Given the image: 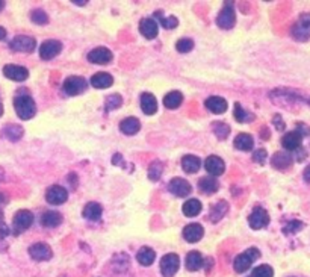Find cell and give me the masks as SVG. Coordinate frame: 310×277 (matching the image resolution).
Wrapping results in <instances>:
<instances>
[{"label":"cell","instance_id":"6da1fadb","mask_svg":"<svg viewBox=\"0 0 310 277\" xmlns=\"http://www.w3.org/2000/svg\"><path fill=\"white\" fill-rule=\"evenodd\" d=\"M14 109L17 112V115L22 120H31L35 112H37V106L35 102L31 96H19L14 99Z\"/></svg>","mask_w":310,"mask_h":277},{"label":"cell","instance_id":"7a4b0ae2","mask_svg":"<svg viewBox=\"0 0 310 277\" xmlns=\"http://www.w3.org/2000/svg\"><path fill=\"white\" fill-rule=\"evenodd\" d=\"M259 256H260V251H259L257 248H254V247L245 250L244 253H241L239 256H236V259H235V262H233L235 271H236V272H245V271L253 265V262H254L256 259H259Z\"/></svg>","mask_w":310,"mask_h":277},{"label":"cell","instance_id":"3957f363","mask_svg":"<svg viewBox=\"0 0 310 277\" xmlns=\"http://www.w3.org/2000/svg\"><path fill=\"white\" fill-rule=\"evenodd\" d=\"M292 37L296 41H307L310 38V13L299 16L292 28Z\"/></svg>","mask_w":310,"mask_h":277},{"label":"cell","instance_id":"277c9868","mask_svg":"<svg viewBox=\"0 0 310 277\" xmlns=\"http://www.w3.org/2000/svg\"><path fill=\"white\" fill-rule=\"evenodd\" d=\"M32 223H34V214L31 211L22 209V211L16 212L14 220H13V232H14V235L23 233L26 229L31 227Z\"/></svg>","mask_w":310,"mask_h":277},{"label":"cell","instance_id":"5b68a950","mask_svg":"<svg viewBox=\"0 0 310 277\" xmlns=\"http://www.w3.org/2000/svg\"><path fill=\"white\" fill-rule=\"evenodd\" d=\"M180 266V259L176 253H168L161 259V272L164 277H173Z\"/></svg>","mask_w":310,"mask_h":277},{"label":"cell","instance_id":"8992f818","mask_svg":"<svg viewBox=\"0 0 310 277\" xmlns=\"http://www.w3.org/2000/svg\"><path fill=\"white\" fill-rule=\"evenodd\" d=\"M37 47V41L32 37H26V35H19L11 41V49L16 52H22V53H31L34 52Z\"/></svg>","mask_w":310,"mask_h":277},{"label":"cell","instance_id":"52a82bcc","mask_svg":"<svg viewBox=\"0 0 310 277\" xmlns=\"http://www.w3.org/2000/svg\"><path fill=\"white\" fill-rule=\"evenodd\" d=\"M87 90V82L84 78H79V76H70L65 79L64 82V91L65 94L68 96H78L81 94L82 91Z\"/></svg>","mask_w":310,"mask_h":277},{"label":"cell","instance_id":"ba28073f","mask_svg":"<svg viewBox=\"0 0 310 277\" xmlns=\"http://www.w3.org/2000/svg\"><path fill=\"white\" fill-rule=\"evenodd\" d=\"M62 50V44L56 40H49V41H44L40 47V56L46 61L49 59H53L55 56H58Z\"/></svg>","mask_w":310,"mask_h":277},{"label":"cell","instance_id":"9c48e42d","mask_svg":"<svg viewBox=\"0 0 310 277\" xmlns=\"http://www.w3.org/2000/svg\"><path fill=\"white\" fill-rule=\"evenodd\" d=\"M248 223H250V226L254 230L263 229V227H266L269 224V215H268V212L263 207H256L251 212V215L248 218Z\"/></svg>","mask_w":310,"mask_h":277},{"label":"cell","instance_id":"30bf717a","mask_svg":"<svg viewBox=\"0 0 310 277\" xmlns=\"http://www.w3.org/2000/svg\"><path fill=\"white\" fill-rule=\"evenodd\" d=\"M112 52L106 47H97L94 50H91L88 53V61L93 64H99V65H105L109 64L112 61Z\"/></svg>","mask_w":310,"mask_h":277},{"label":"cell","instance_id":"8fae6325","mask_svg":"<svg viewBox=\"0 0 310 277\" xmlns=\"http://www.w3.org/2000/svg\"><path fill=\"white\" fill-rule=\"evenodd\" d=\"M4 75L5 78L11 79V81H16V82H23L28 79L29 76V72L28 68L22 67V65H14V64H8L4 67Z\"/></svg>","mask_w":310,"mask_h":277},{"label":"cell","instance_id":"7c38bea8","mask_svg":"<svg viewBox=\"0 0 310 277\" xmlns=\"http://www.w3.org/2000/svg\"><path fill=\"white\" fill-rule=\"evenodd\" d=\"M68 198V192L65 188L59 186V185H53L47 189L46 192V200L50 204H62L64 201H67Z\"/></svg>","mask_w":310,"mask_h":277},{"label":"cell","instance_id":"4fadbf2b","mask_svg":"<svg viewBox=\"0 0 310 277\" xmlns=\"http://www.w3.org/2000/svg\"><path fill=\"white\" fill-rule=\"evenodd\" d=\"M29 254L34 260H38V262H43V260H49L53 253H52V248L47 245V244H43V242H38V244H34L29 247Z\"/></svg>","mask_w":310,"mask_h":277},{"label":"cell","instance_id":"5bb4252c","mask_svg":"<svg viewBox=\"0 0 310 277\" xmlns=\"http://www.w3.org/2000/svg\"><path fill=\"white\" fill-rule=\"evenodd\" d=\"M236 23V14H235V10L231 8V5H228L227 8H224L218 19H216V25L221 28V29H231Z\"/></svg>","mask_w":310,"mask_h":277},{"label":"cell","instance_id":"9a60e30c","mask_svg":"<svg viewBox=\"0 0 310 277\" xmlns=\"http://www.w3.org/2000/svg\"><path fill=\"white\" fill-rule=\"evenodd\" d=\"M168 189H170V192H173L174 195H177V197H186L189 192H191V183L188 182V180H185V179H182V177H174L171 182H170V185H168Z\"/></svg>","mask_w":310,"mask_h":277},{"label":"cell","instance_id":"2e32d148","mask_svg":"<svg viewBox=\"0 0 310 277\" xmlns=\"http://www.w3.org/2000/svg\"><path fill=\"white\" fill-rule=\"evenodd\" d=\"M139 32L147 40H153L158 37V22L154 19H144L139 23Z\"/></svg>","mask_w":310,"mask_h":277},{"label":"cell","instance_id":"e0dca14e","mask_svg":"<svg viewBox=\"0 0 310 277\" xmlns=\"http://www.w3.org/2000/svg\"><path fill=\"white\" fill-rule=\"evenodd\" d=\"M301 141H302V136L293 130V132H287L283 138H281V144L286 150H290V152H295L301 147Z\"/></svg>","mask_w":310,"mask_h":277},{"label":"cell","instance_id":"ac0fdd59","mask_svg":"<svg viewBox=\"0 0 310 277\" xmlns=\"http://www.w3.org/2000/svg\"><path fill=\"white\" fill-rule=\"evenodd\" d=\"M204 168L207 170V173H210L212 176H221L224 173V161L218 156H209L204 161Z\"/></svg>","mask_w":310,"mask_h":277},{"label":"cell","instance_id":"d6986e66","mask_svg":"<svg viewBox=\"0 0 310 277\" xmlns=\"http://www.w3.org/2000/svg\"><path fill=\"white\" fill-rule=\"evenodd\" d=\"M203 227L198 224V223H192V224H188L185 229H183V238L188 241V242H198L201 238H203Z\"/></svg>","mask_w":310,"mask_h":277},{"label":"cell","instance_id":"ffe728a7","mask_svg":"<svg viewBox=\"0 0 310 277\" xmlns=\"http://www.w3.org/2000/svg\"><path fill=\"white\" fill-rule=\"evenodd\" d=\"M141 108H142V112L145 115H153L158 111V102H156L154 96L150 93H144L141 96Z\"/></svg>","mask_w":310,"mask_h":277},{"label":"cell","instance_id":"44dd1931","mask_svg":"<svg viewBox=\"0 0 310 277\" xmlns=\"http://www.w3.org/2000/svg\"><path fill=\"white\" fill-rule=\"evenodd\" d=\"M206 108L212 114H224L227 111V100L222 97H209L206 100Z\"/></svg>","mask_w":310,"mask_h":277},{"label":"cell","instance_id":"7402d4cb","mask_svg":"<svg viewBox=\"0 0 310 277\" xmlns=\"http://www.w3.org/2000/svg\"><path fill=\"white\" fill-rule=\"evenodd\" d=\"M292 162H293L292 156L287 155V153H283V152L275 153V155L272 156V159H271L272 167L277 168V170H286V168H289V167L292 165Z\"/></svg>","mask_w":310,"mask_h":277},{"label":"cell","instance_id":"603a6c76","mask_svg":"<svg viewBox=\"0 0 310 277\" xmlns=\"http://www.w3.org/2000/svg\"><path fill=\"white\" fill-rule=\"evenodd\" d=\"M120 129L124 135H135L139 132L141 129V123L138 118L135 117H129V118H124L120 124Z\"/></svg>","mask_w":310,"mask_h":277},{"label":"cell","instance_id":"cb8c5ba5","mask_svg":"<svg viewBox=\"0 0 310 277\" xmlns=\"http://www.w3.org/2000/svg\"><path fill=\"white\" fill-rule=\"evenodd\" d=\"M114 84V78L108 73H97L91 78V85L94 88L103 90V88H109Z\"/></svg>","mask_w":310,"mask_h":277},{"label":"cell","instance_id":"d4e9b609","mask_svg":"<svg viewBox=\"0 0 310 277\" xmlns=\"http://www.w3.org/2000/svg\"><path fill=\"white\" fill-rule=\"evenodd\" d=\"M218 188H219V183H218V180H215V177H203L198 180V189L201 192H204L206 195L216 192Z\"/></svg>","mask_w":310,"mask_h":277},{"label":"cell","instance_id":"484cf974","mask_svg":"<svg viewBox=\"0 0 310 277\" xmlns=\"http://www.w3.org/2000/svg\"><path fill=\"white\" fill-rule=\"evenodd\" d=\"M200 167H201V161H200V158L192 156V155L183 156V159H182V168H183L186 173L194 174V173H197V171L200 170Z\"/></svg>","mask_w":310,"mask_h":277},{"label":"cell","instance_id":"4316f807","mask_svg":"<svg viewBox=\"0 0 310 277\" xmlns=\"http://www.w3.org/2000/svg\"><path fill=\"white\" fill-rule=\"evenodd\" d=\"M62 223V215L55 211H47L41 215V224L46 227H56Z\"/></svg>","mask_w":310,"mask_h":277},{"label":"cell","instance_id":"83f0119b","mask_svg":"<svg viewBox=\"0 0 310 277\" xmlns=\"http://www.w3.org/2000/svg\"><path fill=\"white\" fill-rule=\"evenodd\" d=\"M154 257H156V253H154V250L150 248V247H142V248H139V251H138V254H136V259H138V262H139L142 266H150V265L154 262Z\"/></svg>","mask_w":310,"mask_h":277},{"label":"cell","instance_id":"f1b7e54d","mask_svg":"<svg viewBox=\"0 0 310 277\" xmlns=\"http://www.w3.org/2000/svg\"><path fill=\"white\" fill-rule=\"evenodd\" d=\"M254 146V141H253V136L248 135V133H239L236 138H235V147L238 150H242V152H250Z\"/></svg>","mask_w":310,"mask_h":277},{"label":"cell","instance_id":"f546056e","mask_svg":"<svg viewBox=\"0 0 310 277\" xmlns=\"http://www.w3.org/2000/svg\"><path fill=\"white\" fill-rule=\"evenodd\" d=\"M102 212H103L102 206H100L99 203H94V201L88 203V204L84 207V217H85L87 220H91V221H97V220H100Z\"/></svg>","mask_w":310,"mask_h":277},{"label":"cell","instance_id":"4dcf8cb0","mask_svg":"<svg viewBox=\"0 0 310 277\" xmlns=\"http://www.w3.org/2000/svg\"><path fill=\"white\" fill-rule=\"evenodd\" d=\"M227 211H228V204H227L224 200L218 201V203H216L215 206H212V209H210V214H209L210 221H212V223L219 221V220L227 214Z\"/></svg>","mask_w":310,"mask_h":277},{"label":"cell","instance_id":"1f68e13d","mask_svg":"<svg viewBox=\"0 0 310 277\" xmlns=\"http://www.w3.org/2000/svg\"><path fill=\"white\" fill-rule=\"evenodd\" d=\"M182 102H183V96L179 91H171L164 97V105L168 109H177L182 105Z\"/></svg>","mask_w":310,"mask_h":277},{"label":"cell","instance_id":"d6a6232c","mask_svg":"<svg viewBox=\"0 0 310 277\" xmlns=\"http://www.w3.org/2000/svg\"><path fill=\"white\" fill-rule=\"evenodd\" d=\"M203 256L198 251H191L186 256V268L189 271H197L203 266Z\"/></svg>","mask_w":310,"mask_h":277},{"label":"cell","instance_id":"836d02e7","mask_svg":"<svg viewBox=\"0 0 310 277\" xmlns=\"http://www.w3.org/2000/svg\"><path fill=\"white\" fill-rule=\"evenodd\" d=\"M182 211H183V214L186 217H195V215H198L201 212V203L197 198H191V200L185 201Z\"/></svg>","mask_w":310,"mask_h":277},{"label":"cell","instance_id":"e575fe53","mask_svg":"<svg viewBox=\"0 0 310 277\" xmlns=\"http://www.w3.org/2000/svg\"><path fill=\"white\" fill-rule=\"evenodd\" d=\"M130 265V259L126 253H118L114 260H112V268L114 271H118V272H124Z\"/></svg>","mask_w":310,"mask_h":277},{"label":"cell","instance_id":"d590c367","mask_svg":"<svg viewBox=\"0 0 310 277\" xmlns=\"http://www.w3.org/2000/svg\"><path fill=\"white\" fill-rule=\"evenodd\" d=\"M4 135L11 141H19L23 136V129L19 124H8L4 127Z\"/></svg>","mask_w":310,"mask_h":277},{"label":"cell","instance_id":"8d00e7d4","mask_svg":"<svg viewBox=\"0 0 310 277\" xmlns=\"http://www.w3.org/2000/svg\"><path fill=\"white\" fill-rule=\"evenodd\" d=\"M154 17L159 20V23H162V26H164L165 29H174V28H177V25H179V20H177L176 17H173V16H170V17H162V13H161V11H158ZM156 19H154V20H156Z\"/></svg>","mask_w":310,"mask_h":277},{"label":"cell","instance_id":"74e56055","mask_svg":"<svg viewBox=\"0 0 310 277\" xmlns=\"http://www.w3.org/2000/svg\"><path fill=\"white\" fill-rule=\"evenodd\" d=\"M162 171H164V165H162V162H159V161L151 162V164H150V168H148V179L153 180V182L159 180Z\"/></svg>","mask_w":310,"mask_h":277},{"label":"cell","instance_id":"f35d334b","mask_svg":"<svg viewBox=\"0 0 310 277\" xmlns=\"http://www.w3.org/2000/svg\"><path fill=\"white\" fill-rule=\"evenodd\" d=\"M121 105H123V99H121V96H118V94H111V96H108V99H106V102H105V108H106L108 111H114V109L120 108Z\"/></svg>","mask_w":310,"mask_h":277},{"label":"cell","instance_id":"ab89813d","mask_svg":"<svg viewBox=\"0 0 310 277\" xmlns=\"http://www.w3.org/2000/svg\"><path fill=\"white\" fill-rule=\"evenodd\" d=\"M251 277H274V269L269 265H259L253 269Z\"/></svg>","mask_w":310,"mask_h":277},{"label":"cell","instance_id":"60d3db41","mask_svg":"<svg viewBox=\"0 0 310 277\" xmlns=\"http://www.w3.org/2000/svg\"><path fill=\"white\" fill-rule=\"evenodd\" d=\"M233 114H235L236 121H239V123H245V121H251V120H253V115L247 114L239 103L235 105V112H233Z\"/></svg>","mask_w":310,"mask_h":277},{"label":"cell","instance_id":"b9f144b4","mask_svg":"<svg viewBox=\"0 0 310 277\" xmlns=\"http://www.w3.org/2000/svg\"><path fill=\"white\" fill-rule=\"evenodd\" d=\"M213 133L218 140H225L230 133V127L224 123H215L213 124Z\"/></svg>","mask_w":310,"mask_h":277},{"label":"cell","instance_id":"7bdbcfd3","mask_svg":"<svg viewBox=\"0 0 310 277\" xmlns=\"http://www.w3.org/2000/svg\"><path fill=\"white\" fill-rule=\"evenodd\" d=\"M31 19H32V22L37 23V25H47V22H49V17H47V14H46L43 10H35V11H32Z\"/></svg>","mask_w":310,"mask_h":277},{"label":"cell","instance_id":"ee69618b","mask_svg":"<svg viewBox=\"0 0 310 277\" xmlns=\"http://www.w3.org/2000/svg\"><path fill=\"white\" fill-rule=\"evenodd\" d=\"M176 49H177V52H180V53H188V52H191V50L194 49V41L189 40V38H183V40L177 41Z\"/></svg>","mask_w":310,"mask_h":277},{"label":"cell","instance_id":"f6af8a7d","mask_svg":"<svg viewBox=\"0 0 310 277\" xmlns=\"http://www.w3.org/2000/svg\"><path fill=\"white\" fill-rule=\"evenodd\" d=\"M302 227H304V224H302L301 221L293 220V221H290V223H287V224L284 226L283 232H284L286 235H290V233H296V232H299Z\"/></svg>","mask_w":310,"mask_h":277},{"label":"cell","instance_id":"bcb514c9","mask_svg":"<svg viewBox=\"0 0 310 277\" xmlns=\"http://www.w3.org/2000/svg\"><path fill=\"white\" fill-rule=\"evenodd\" d=\"M266 150L265 149H259V150H256L254 152V155H253V159H254V162H257L259 165H263L265 164V161H266Z\"/></svg>","mask_w":310,"mask_h":277},{"label":"cell","instance_id":"7dc6e473","mask_svg":"<svg viewBox=\"0 0 310 277\" xmlns=\"http://www.w3.org/2000/svg\"><path fill=\"white\" fill-rule=\"evenodd\" d=\"M296 132H298L301 136H308V135H310V127L305 126V124H302V123H299V124L296 126Z\"/></svg>","mask_w":310,"mask_h":277},{"label":"cell","instance_id":"c3c4849f","mask_svg":"<svg viewBox=\"0 0 310 277\" xmlns=\"http://www.w3.org/2000/svg\"><path fill=\"white\" fill-rule=\"evenodd\" d=\"M10 235V227L2 221V220H0V241H2L5 236H8Z\"/></svg>","mask_w":310,"mask_h":277},{"label":"cell","instance_id":"681fc988","mask_svg":"<svg viewBox=\"0 0 310 277\" xmlns=\"http://www.w3.org/2000/svg\"><path fill=\"white\" fill-rule=\"evenodd\" d=\"M274 124L277 126V129H278V130H283V129H284V123L281 121L280 115H275V117H274Z\"/></svg>","mask_w":310,"mask_h":277},{"label":"cell","instance_id":"f907efd6","mask_svg":"<svg viewBox=\"0 0 310 277\" xmlns=\"http://www.w3.org/2000/svg\"><path fill=\"white\" fill-rule=\"evenodd\" d=\"M304 180H305L307 183H310V165L304 170Z\"/></svg>","mask_w":310,"mask_h":277},{"label":"cell","instance_id":"816d5d0a","mask_svg":"<svg viewBox=\"0 0 310 277\" xmlns=\"http://www.w3.org/2000/svg\"><path fill=\"white\" fill-rule=\"evenodd\" d=\"M7 201H8V197L4 192H0V204H5Z\"/></svg>","mask_w":310,"mask_h":277},{"label":"cell","instance_id":"f5cc1de1","mask_svg":"<svg viewBox=\"0 0 310 277\" xmlns=\"http://www.w3.org/2000/svg\"><path fill=\"white\" fill-rule=\"evenodd\" d=\"M5 38H7V31L4 28H0V41L5 40Z\"/></svg>","mask_w":310,"mask_h":277},{"label":"cell","instance_id":"db71d44e","mask_svg":"<svg viewBox=\"0 0 310 277\" xmlns=\"http://www.w3.org/2000/svg\"><path fill=\"white\" fill-rule=\"evenodd\" d=\"M5 179V171H4V168H0V182H2Z\"/></svg>","mask_w":310,"mask_h":277},{"label":"cell","instance_id":"11a10c76","mask_svg":"<svg viewBox=\"0 0 310 277\" xmlns=\"http://www.w3.org/2000/svg\"><path fill=\"white\" fill-rule=\"evenodd\" d=\"M2 114H4V105H2V102H0V117H2Z\"/></svg>","mask_w":310,"mask_h":277},{"label":"cell","instance_id":"9f6ffc18","mask_svg":"<svg viewBox=\"0 0 310 277\" xmlns=\"http://www.w3.org/2000/svg\"><path fill=\"white\" fill-rule=\"evenodd\" d=\"M4 7H5V4L2 2V0H0V11H2V10H4Z\"/></svg>","mask_w":310,"mask_h":277}]
</instances>
